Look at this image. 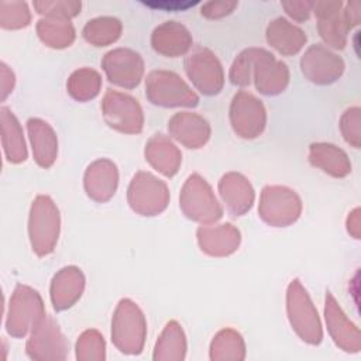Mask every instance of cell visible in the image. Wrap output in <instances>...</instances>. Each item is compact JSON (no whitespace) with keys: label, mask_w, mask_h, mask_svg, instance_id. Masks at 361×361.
<instances>
[{"label":"cell","mask_w":361,"mask_h":361,"mask_svg":"<svg viewBox=\"0 0 361 361\" xmlns=\"http://www.w3.org/2000/svg\"><path fill=\"white\" fill-rule=\"evenodd\" d=\"M128 203L142 216H155L165 210L169 202L166 185L147 172H138L128 186Z\"/></svg>","instance_id":"cell-9"},{"label":"cell","mask_w":361,"mask_h":361,"mask_svg":"<svg viewBox=\"0 0 361 361\" xmlns=\"http://www.w3.org/2000/svg\"><path fill=\"white\" fill-rule=\"evenodd\" d=\"M230 120L234 131L243 138L258 137L265 127V109L262 103L250 93L238 92L230 107Z\"/></svg>","instance_id":"cell-11"},{"label":"cell","mask_w":361,"mask_h":361,"mask_svg":"<svg viewBox=\"0 0 361 361\" xmlns=\"http://www.w3.org/2000/svg\"><path fill=\"white\" fill-rule=\"evenodd\" d=\"M247 350L241 334L233 329L220 330L210 343L212 361H243Z\"/></svg>","instance_id":"cell-28"},{"label":"cell","mask_w":361,"mask_h":361,"mask_svg":"<svg viewBox=\"0 0 361 361\" xmlns=\"http://www.w3.org/2000/svg\"><path fill=\"white\" fill-rule=\"evenodd\" d=\"M27 355L34 361H62L69 353V343L54 319L44 316L32 329L25 344Z\"/></svg>","instance_id":"cell-6"},{"label":"cell","mask_w":361,"mask_h":361,"mask_svg":"<svg viewBox=\"0 0 361 361\" xmlns=\"http://www.w3.org/2000/svg\"><path fill=\"white\" fill-rule=\"evenodd\" d=\"M106 123L121 133H140L144 117L140 104L128 94L109 90L102 103Z\"/></svg>","instance_id":"cell-10"},{"label":"cell","mask_w":361,"mask_h":361,"mask_svg":"<svg viewBox=\"0 0 361 361\" xmlns=\"http://www.w3.org/2000/svg\"><path fill=\"white\" fill-rule=\"evenodd\" d=\"M186 358V337L180 324L169 322L158 337L152 360L154 361H182Z\"/></svg>","instance_id":"cell-24"},{"label":"cell","mask_w":361,"mask_h":361,"mask_svg":"<svg viewBox=\"0 0 361 361\" xmlns=\"http://www.w3.org/2000/svg\"><path fill=\"white\" fill-rule=\"evenodd\" d=\"M75 354L79 361H104L106 343L103 336L93 329L83 331L76 341Z\"/></svg>","instance_id":"cell-31"},{"label":"cell","mask_w":361,"mask_h":361,"mask_svg":"<svg viewBox=\"0 0 361 361\" xmlns=\"http://www.w3.org/2000/svg\"><path fill=\"white\" fill-rule=\"evenodd\" d=\"M186 73L204 94H216L223 86V69L217 58L204 48H197L185 61Z\"/></svg>","instance_id":"cell-12"},{"label":"cell","mask_w":361,"mask_h":361,"mask_svg":"<svg viewBox=\"0 0 361 361\" xmlns=\"http://www.w3.org/2000/svg\"><path fill=\"white\" fill-rule=\"evenodd\" d=\"M27 128L37 164L42 168L51 166L58 154V141L54 130L39 118H30Z\"/></svg>","instance_id":"cell-22"},{"label":"cell","mask_w":361,"mask_h":361,"mask_svg":"<svg viewBox=\"0 0 361 361\" xmlns=\"http://www.w3.org/2000/svg\"><path fill=\"white\" fill-rule=\"evenodd\" d=\"M257 49H247L243 54L238 55V58L234 61L231 71H230V79L234 85L245 86L250 83L251 69L254 66Z\"/></svg>","instance_id":"cell-34"},{"label":"cell","mask_w":361,"mask_h":361,"mask_svg":"<svg viewBox=\"0 0 361 361\" xmlns=\"http://www.w3.org/2000/svg\"><path fill=\"white\" fill-rule=\"evenodd\" d=\"M85 278L79 268L66 267L61 269L51 283V300L56 310L71 307L82 295Z\"/></svg>","instance_id":"cell-18"},{"label":"cell","mask_w":361,"mask_h":361,"mask_svg":"<svg viewBox=\"0 0 361 361\" xmlns=\"http://www.w3.org/2000/svg\"><path fill=\"white\" fill-rule=\"evenodd\" d=\"M358 109H351L345 111L341 117V131L344 138L354 147L360 145V131H358Z\"/></svg>","instance_id":"cell-35"},{"label":"cell","mask_w":361,"mask_h":361,"mask_svg":"<svg viewBox=\"0 0 361 361\" xmlns=\"http://www.w3.org/2000/svg\"><path fill=\"white\" fill-rule=\"evenodd\" d=\"M192 44L189 32L173 21L157 28L152 35V47L165 56H179L185 54Z\"/></svg>","instance_id":"cell-25"},{"label":"cell","mask_w":361,"mask_h":361,"mask_svg":"<svg viewBox=\"0 0 361 361\" xmlns=\"http://www.w3.org/2000/svg\"><path fill=\"white\" fill-rule=\"evenodd\" d=\"M254 78L257 89L264 94L281 93L289 80V72L285 63L275 61L274 55L257 49L254 59Z\"/></svg>","instance_id":"cell-16"},{"label":"cell","mask_w":361,"mask_h":361,"mask_svg":"<svg viewBox=\"0 0 361 361\" xmlns=\"http://www.w3.org/2000/svg\"><path fill=\"white\" fill-rule=\"evenodd\" d=\"M147 161L165 176H172L178 172L182 161L179 149L164 135L152 137L145 147Z\"/></svg>","instance_id":"cell-23"},{"label":"cell","mask_w":361,"mask_h":361,"mask_svg":"<svg viewBox=\"0 0 361 361\" xmlns=\"http://www.w3.org/2000/svg\"><path fill=\"white\" fill-rule=\"evenodd\" d=\"M169 133L188 148H200L210 137L209 123L193 113H178L169 121Z\"/></svg>","instance_id":"cell-19"},{"label":"cell","mask_w":361,"mask_h":361,"mask_svg":"<svg viewBox=\"0 0 361 361\" xmlns=\"http://www.w3.org/2000/svg\"><path fill=\"white\" fill-rule=\"evenodd\" d=\"M85 38L94 44L96 47H104L110 42H114L120 35V24L117 20L111 18H100L94 21H89V24L83 30Z\"/></svg>","instance_id":"cell-32"},{"label":"cell","mask_w":361,"mask_h":361,"mask_svg":"<svg viewBox=\"0 0 361 361\" xmlns=\"http://www.w3.org/2000/svg\"><path fill=\"white\" fill-rule=\"evenodd\" d=\"M39 38L52 48L68 47L73 41V28L69 24H49L39 21L38 24Z\"/></svg>","instance_id":"cell-33"},{"label":"cell","mask_w":361,"mask_h":361,"mask_svg":"<svg viewBox=\"0 0 361 361\" xmlns=\"http://www.w3.org/2000/svg\"><path fill=\"white\" fill-rule=\"evenodd\" d=\"M148 99L158 106L176 107L197 104V96L189 89V86L173 72L155 71L151 72L145 83Z\"/></svg>","instance_id":"cell-5"},{"label":"cell","mask_w":361,"mask_h":361,"mask_svg":"<svg viewBox=\"0 0 361 361\" xmlns=\"http://www.w3.org/2000/svg\"><path fill=\"white\" fill-rule=\"evenodd\" d=\"M1 141L8 162L20 164L27 159L23 130L14 114L7 107H1Z\"/></svg>","instance_id":"cell-26"},{"label":"cell","mask_w":361,"mask_h":361,"mask_svg":"<svg viewBox=\"0 0 361 361\" xmlns=\"http://www.w3.org/2000/svg\"><path fill=\"white\" fill-rule=\"evenodd\" d=\"M300 65L305 76L317 85H327L337 80L344 69L343 61L320 45L309 48Z\"/></svg>","instance_id":"cell-15"},{"label":"cell","mask_w":361,"mask_h":361,"mask_svg":"<svg viewBox=\"0 0 361 361\" xmlns=\"http://www.w3.org/2000/svg\"><path fill=\"white\" fill-rule=\"evenodd\" d=\"M180 207L189 219L200 223L216 221L223 213L207 182L196 173L189 176L182 188Z\"/></svg>","instance_id":"cell-7"},{"label":"cell","mask_w":361,"mask_h":361,"mask_svg":"<svg viewBox=\"0 0 361 361\" xmlns=\"http://www.w3.org/2000/svg\"><path fill=\"white\" fill-rule=\"evenodd\" d=\"M309 159L312 165L337 178H343L350 172L347 155L331 144H312Z\"/></svg>","instance_id":"cell-27"},{"label":"cell","mask_w":361,"mask_h":361,"mask_svg":"<svg viewBox=\"0 0 361 361\" xmlns=\"http://www.w3.org/2000/svg\"><path fill=\"white\" fill-rule=\"evenodd\" d=\"M102 86L100 75L89 68L75 71L68 80L69 94L79 102H86L97 96Z\"/></svg>","instance_id":"cell-30"},{"label":"cell","mask_w":361,"mask_h":361,"mask_svg":"<svg viewBox=\"0 0 361 361\" xmlns=\"http://www.w3.org/2000/svg\"><path fill=\"white\" fill-rule=\"evenodd\" d=\"M267 38L268 42L283 55L296 54L306 42L305 34L282 18L274 21L269 25Z\"/></svg>","instance_id":"cell-29"},{"label":"cell","mask_w":361,"mask_h":361,"mask_svg":"<svg viewBox=\"0 0 361 361\" xmlns=\"http://www.w3.org/2000/svg\"><path fill=\"white\" fill-rule=\"evenodd\" d=\"M28 233L32 250L38 255L54 251L59 234V212L48 196H37L32 202Z\"/></svg>","instance_id":"cell-4"},{"label":"cell","mask_w":361,"mask_h":361,"mask_svg":"<svg viewBox=\"0 0 361 361\" xmlns=\"http://www.w3.org/2000/svg\"><path fill=\"white\" fill-rule=\"evenodd\" d=\"M44 316V305L38 292L28 286L17 285L11 295L6 317L7 333L11 337L21 338L32 331Z\"/></svg>","instance_id":"cell-3"},{"label":"cell","mask_w":361,"mask_h":361,"mask_svg":"<svg viewBox=\"0 0 361 361\" xmlns=\"http://www.w3.org/2000/svg\"><path fill=\"white\" fill-rule=\"evenodd\" d=\"M258 210L265 223L283 227L298 220L302 203L299 196L285 186H267L261 193Z\"/></svg>","instance_id":"cell-8"},{"label":"cell","mask_w":361,"mask_h":361,"mask_svg":"<svg viewBox=\"0 0 361 361\" xmlns=\"http://www.w3.org/2000/svg\"><path fill=\"white\" fill-rule=\"evenodd\" d=\"M102 65L110 82L128 89L140 83L144 72L141 56L130 49L110 51L103 58Z\"/></svg>","instance_id":"cell-13"},{"label":"cell","mask_w":361,"mask_h":361,"mask_svg":"<svg viewBox=\"0 0 361 361\" xmlns=\"http://www.w3.org/2000/svg\"><path fill=\"white\" fill-rule=\"evenodd\" d=\"M196 3H179V1H176V3H158V4H149V3H147V6H151V7H159V8H169V10H185V8H188V7H190V6H195Z\"/></svg>","instance_id":"cell-37"},{"label":"cell","mask_w":361,"mask_h":361,"mask_svg":"<svg viewBox=\"0 0 361 361\" xmlns=\"http://www.w3.org/2000/svg\"><path fill=\"white\" fill-rule=\"evenodd\" d=\"M13 86H14V75L8 69V66L4 62H1V99L3 100L13 90Z\"/></svg>","instance_id":"cell-36"},{"label":"cell","mask_w":361,"mask_h":361,"mask_svg":"<svg viewBox=\"0 0 361 361\" xmlns=\"http://www.w3.org/2000/svg\"><path fill=\"white\" fill-rule=\"evenodd\" d=\"M219 190L227 209L235 214H244L254 202V189L251 183L240 173L230 172L219 182Z\"/></svg>","instance_id":"cell-21"},{"label":"cell","mask_w":361,"mask_h":361,"mask_svg":"<svg viewBox=\"0 0 361 361\" xmlns=\"http://www.w3.org/2000/svg\"><path fill=\"white\" fill-rule=\"evenodd\" d=\"M288 317L295 333L307 344L317 345L322 343L323 330L317 310L314 309L307 292L298 279L292 281L288 288Z\"/></svg>","instance_id":"cell-2"},{"label":"cell","mask_w":361,"mask_h":361,"mask_svg":"<svg viewBox=\"0 0 361 361\" xmlns=\"http://www.w3.org/2000/svg\"><path fill=\"white\" fill-rule=\"evenodd\" d=\"M147 338V322L140 307L130 299L117 305L111 320V341L116 348L127 355L142 353Z\"/></svg>","instance_id":"cell-1"},{"label":"cell","mask_w":361,"mask_h":361,"mask_svg":"<svg viewBox=\"0 0 361 361\" xmlns=\"http://www.w3.org/2000/svg\"><path fill=\"white\" fill-rule=\"evenodd\" d=\"M327 330L336 343L345 353H360L361 350V337L358 329L345 317L334 298L327 293L326 307H324Z\"/></svg>","instance_id":"cell-14"},{"label":"cell","mask_w":361,"mask_h":361,"mask_svg":"<svg viewBox=\"0 0 361 361\" xmlns=\"http://www.w3.org/2000/svg\"><path fill=\"white\" fill-rule=\"evenodd\" d=\"M117 182V168L109 159H99L93 162L85 173V189L96 202L109 200L116 192Z\"/></svg>","instance_id":"cell-17"},{"label":"cell","mask_w":361,"mask_h":361,"mask_svg":"<svg viewBox=\"0 0 361 361\" xmlns=\"http://www.w3.org/2000/svg\"><path fill=\"white\" fill-rule=\"evenodd\" d=\"M197 240L202 251L213 257H224L234 252L240 244V233L231 224L200 227Z\"/></svg>","instance_id":"cell-20"}]
</instances>
